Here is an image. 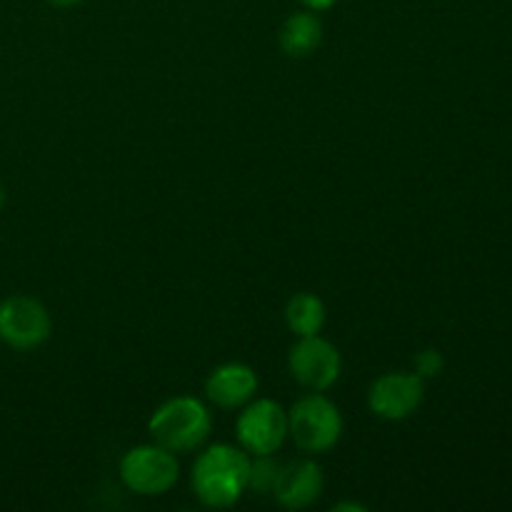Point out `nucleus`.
<instances>
[{
  "label": "nucleus",
  "mask_w": 512,
  "mask_h": 512,
  "mask_svg": "<svg viewBox=\"0 0 512 512\" xmlns=\"http://www.w3.org/2000/svg\"><path fill=\"white\" fill-rule=\"evenodd\" d=\"M250 455L235 445L218 443L198 455L193 465L195 495L205 508H230L238 503L248 490Z\"/></svg>",
  "instance_id": "f257e3e1"
},
{
  "label": "nucleus",
  "mask_w": 512,
  "mask_h": 512,
  "mask_svg": "<svg viewBox=\"0 0 512 512\" xmlns=\"http://www.w3.org/2000/svg\"><path fill=\"white\" fill-rule=\"evenodd\" d=\"M210 428H213L210 410L190 395L163 403L148 423L155 443L168 448L170 453H190L200 448L208 440Z\"/></svg>",
  "instance_id": "f03ea898"
},
{
  "label": "nucleus",
  "mask_w": 512,
  "mask_h": 512,
  "mask_svg": "<svg viewBox=\"0 0 512 512\" xmlns=\"http://www.w3.org/2000/svg\"><path fill=\"white\" fill-rule=\"evenodd\" d=\"M288 435L303 453H328L343 438V415L325 395L310 393L288 410Z\"/></svg>",
  "instance_id": "7ed1b4c3"
},
{
  "label": "nucleus",
  "mask_w": 512,
  "mask_h": 512,
  "mask_svg": "<svg viewBox=\"0 0 512 512\" xmlns=\"http://www.w3.org/2000/svg\"><path fill=\"white\" fill-rule=\"evenodd\" d=\"M178 475L180 463L175 453L158 443L138 445L120 460V478H123L125 488L145 495V498L168 493L178 483Z\"/></svg>",
  "instance_id": "20e7f679"
},
{
  "label": "nucleus",
  "mask_w": 512,
  "mask_h": 512,
  "mask_svg": "<svg viewBox=\"0 0 512 512\" xmlns=\"http://www.w3.org/2000/svg\"><path fill=\"white\" fill-rule=\"evenodd\" d=\"M235 435L250 458L275 455L288 438V410L270 398L255 400L240 413Z\"/></svg>",
  "instance_id": "39448f33"
},
{
  "label": "nucleus",
  "mask_w": 512,
  "mask_h": 512,
  "mask_svg": "<svg viewBox=\"0 0 512 512\" xmlns=\"http://www.w3.org/2000/svg\"><path fill=\"white\" fill-rule=\"evenodd\" d=\"M288 370L295 383L303 385L305 390L323 393L338 383L343 360L330 340L320 338V335H308V338H298V343L290 348Z\"/></svg>",
  "instance_id": "423d86ee"
},
{
  "label": "nucleus",
  "mask_w": 512,
  "mask_h": 512,
  "mask_svg": "<svg viewBox=\"0 0 512 512\" xmlns=\"http://www.w3.org/2000/svg\"><path fill=\"white\" fill-rule=\"evenodd\" d=\"M50 313L40 300L10 295L0 303V340L13 350H35L50 338Z\"/></svg>",
  "instance_id": "0eeeda50"
},
{
  "label": "nucleus",
  "mask_w": 512,
  "mask_h": 512,
  "mask_svg": "<svg viewBox=\"0 0 512 512\" xmlns=\"http://www.w3.org/2000/svg\"><path fill=\"white\" fill-rule=\"evenodd\" d=\"M425 398V380L418 373H385L370 385L368 408L383 420L410 418Z\"/></svg>",
  "instance_id": "6e6552de"
},
{
  "label": "nucleus",
  "mask_w": 512,
  "mask_h": 512,
  "mask_svg": "<svg viewBox=\"0 0 512 512\" xmlns=\"http://www.w3.org/2000/svg\"><path fill=\"white\" fill-rule=\"evenodd\" d=\"M323 488L325 478L320 465L315 460H295V463L280 465L273 495L283 508L303 510L323 495Z\"/></svg>",
  "instance_id": "1a4fd4ad"
},
{
  "label": "nucleus",
  "mask_w": 512,
  "mask_h": 512,
  "mask_svg": "<svg viewBox=\"0 0 512 512\" xmlns=\"http://www.w3.org/2000/svg\"><path fill=\"white\" fill-rule=\"evenodd\" d=\"M258 393V373L245 363L218 365L205 380V395L218 408L233 410L250 403Z\"/></svg>",
  "instance_id": "9d476101"
},
{
  "label": "nucleus",
  "mask_w": 512,
  "mask_h": 512,
  "mask_svg": "<svg viewBox=\"0 0 512 512\" xmlns=\"http://www.w3.org/2000/svg\"><path fill=\"white\" fill-rule=\"evenodd\" d=\"M323 43V23L315 10H300L293 13L280 28V48L290 58H308Z\"/></svg>",
  "instance_id": "9b49d317"
},
{
  "label": "nucleus",
  "mask_w": 512,
  "mask_h": 512,
  "mask_svg": "<svg viewBox=\"0 0 512 512\" xmlns=\"http://www.w3.org/2000/svg\"><path fill=\"white\" fill-rule=\"evenodd\" d=\"M285 325L298 338L320 335L325 325V305L313 293H295L285 305Z\"/></svg>",
  "instance_id": "f8f14e48"
},
{
  "label": "nucleus",
  "mask_w": 512,
  "mask_h": 512,
  "mask_svg": "<svg viewBox=\"0 0 512 512\" xmlns=\"http://www.w3.org/2000/svg\"><path fill=\"white\" fill-rule=\"evenodd\" d=\"M278 473H280V463L278 460H273V455H255V460H250L248 490H255V493L260 495L273 493Z\"/></svg>",
  "instance_id": "ddd939ff"
},
{
  "label": "nucleus",
  "mask_w": 512,
  "mask_h": 512,
  "mask_svg": "<svg viewBox=\"0 0 512 512\" xmlns=\"http://www.w3.org/2000/svg\"><path fill=\"white\" fill-rule=\"evenodd\" d=\"M443 368H445V360L440 350L425 348L415 355V373H418L423 380L438 378V375L443 373Z\"/></svg>",
  "instance_id": "4468645a"
},
{
  "label": "nucleus",
  "mask_w": 512,
  "mask_h": 512,
  "mask_svg": "<svg viewBox=\"0 0 512 512\" xmlns=\"http://www.w3.org/2000/svg\"><path fill=\"white\" fill-rule=\"evenodd\" d=\"M300 3H303L308 10H315V13H320V10L333 8V5L338 3V0H300Z\"/></svg>",
  "instance_id": "2eb2a0df"
},
{
  "label": "nucleus",
  "mask_w": 512,
  "mask_h": 512,
  "mask_svg": "<svg viewBox=\"0 0 512 512\" xmlns=\"http://www.w3.org/2000/svg\"><path fill=\"white\" fill-rule=\"evenodd\" d=\"M333 512H365V505L338 503V505H333Z\"/></svg>",
  "instance_id": "dca6fc26"
},
{
  "label": "nucleus",
  "mask_w": 512,
  "mask_h": 512,
  "mask_svg": "<svg viewBox=\"0 0 512 512\" xmlns=\"http://www.w3.org/2000/svg\"><path fill=\"white\" fill-rule=\"evenodd\" d=\"M50 5H55V8H73V5L83 3V0H48Z\"/></svg>",
  "instance_id": "f3484780"
},
{
  "label": "nucleus",
  "mask_w": 512,
  "mask_h": 512,
  "mask_svg": "<svg viewBox=\"0 0 512 512\" xmlns=\"http://www.w3.org/2000/svg\"><path fill=\"white\" fill-rule=\"evenodd\" d=\"M3 205H5V188L0 185V213H3Z\"/></svg>",
  "instance_id": "a211bd4d"
}]
</instances>
